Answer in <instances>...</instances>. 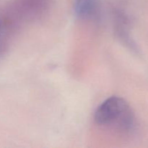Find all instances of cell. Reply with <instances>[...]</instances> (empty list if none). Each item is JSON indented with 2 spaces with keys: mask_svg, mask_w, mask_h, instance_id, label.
I'll return each instance as SVG.
<instances>
[{
  "mask_svg": "<svg viewBox=\"0 0 148 148\" xmlns=\"http://www.w3.org/2000/svg\"><path fill=\"white\" fill-rule=\"evenodd\" d=\"M94 119L98 125L119 131H132L134 127V116L131 108L119 97L113 96L103 101L97 108Z\"/></svg>",
  "mask_w": 148,
  "mask_h": 148,
  "instance_id": "1",
  "label": "cell"
},
{
  "mask_svg": "<svg viewBox=\"0 0 148 148\" xmlns=\"http://www.w3.org/2000/svg\"><path fill=\"white\" fill-rule=\"evenodd\" d=\"M97 0H77L75 3V12L79 17H90L95 12Z\"/></svg>",
  "mask_w": 148,
  "mask_h": 148,
  "instance_id": "2",
  "label": "cell"
}]
</instances>
